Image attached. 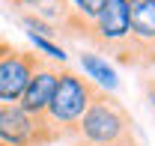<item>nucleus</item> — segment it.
Segmentation results:
<instances>
[{"instance_id":"1","label":"nucleus","mask_w":155,"mask_h":146,"mask_svg":"<svg viewBox=\"0 0 155 146\" xmlns=\"http://www.w3.org/2000/svg\"><path fill=\"white\" fill-rule=\"evenodd\" d=\"M69 137H75L78 146H137L131 113L122 108V101L114 98V92L104 90L93 92L84 116L75 122Z\"/></svg>"},{"instance_id":"2","label":"nucleus","mask_w":155,"mask_h":146,"mask_svg":"<svg viewBox=\"0 0 155 146\" xmlns=\"http://www.w3.org/2000/svg\"><path fill=\"white\" fill-rule=\"evenodd\" d=\"M93 92H96V84H90L87 78L63 69L60 72V81H57V90L51 95V105H48L45 116H42L45 125L51 128L57 137L60 134H69L75 128V122L84 116Z\"/></svg>"},{"instance_id":"3","label":"nucleus","mask_w":155,"mask_h":146,"mask_svg":"<svg viewBox=\"0 0 155 146\" xmlns=\"http://www.w3.org/2000/svg\"><path fill=\"white\" fill-rule=\"evenodd\" d=\"M78 36H84L98 51H107L119 60V54L128 45V0H104L98 15Z\"/></svg>"},{"instance_id":"4","label":"nucleus","mask_w":155,"mask_h":146,"mask_svg":"<svg viewBox=\"0 0 155 146\" xmlns=\"http://www.w3.org/2000/svg\"><path fill=\"white\" fill-rule=\"evenodd\" d=\"M119 63H155V0H128V45L119 54Z\"/></svg>"},{"instance_id":"5","label":"nucleus","mask_w":155,"mask_h":146,"mask_svg":"<svg viewBox=\"0 0 155 146\" xmlns=\"http://www.w3.org/2000/svg\"><path fill=\"white\" fill-rule=\"evenodd\" d=\"M57 140V134L45 125V119L30 116L15 105H0V143L3 146H45Z\"/></svg>"},{"instance_id":"6","label":"nucleus","mask_w":155,"mask_h":146,"mask_svg":"<svg viewBox=\"0 0 155 146\" xmlns=\"http://www.w3.org/2000/svg\"><path fill=\"white\" fill-rule=\"evenodd\" d=\"M36 66H39L36 54L12 48L9 42H0V105L18 101Z\"/></svg>"},{"instance_id":"7","label":"nucleus","mask_w":155,"mask_h":146,"mask_svg":"<svg viewBox=\"0 0 155 146\" xmlns=\"http://www.w3.org/2000/svg\"><path fill=\"white\" fill-rule=\"evenodd\" d=\"M60 72H63V69L48 66V63L39 60V66L33 69V75H30V81H27V87H24V92H21V98H18V105L27 110L30 116H36V119L45 116V110L51 105V95L57 90Z\"/></svg>"},{"instance_id":"8","label":"nucleus","mask_w":155,"mask_h":146,"mask_svg":"<svg viewBox=\"0 0 155 146\" xmlns=\"http://www.w3.org/2000/svg\"><path fill=\"white\" fill-rule=\"evenodd\" d=\"M101 6H104V0H63V21H60V27H66L69 33L78 36L98 15Z\"/></svg>"},{"instance_id":"9","label":"nucleus","mask_w":155,"mask_h":146,"mask_svg":"<svg viewBox=\"0 0 155 146\" xmlns=\"http://www.w3.org/2000/svg\"><path fill=\"white\" fill-rule=\"evenodd\" d=\"M81 69H84V75H87L90 84H98L104 92H114L116 87H119V78H116L114 66H110L104 57H98V54H81Z\"/></svg>"},{"instance_id":"10","label":"nucleus","mask_w":155,"mask_h":146,"mask_svg":"<svg viewBox=\"0 0 155 146\" xmlns=\"http://www.w3.org/2000/svg\"><path fill=\"white\" fill-rule=\"evenodd\" d=\"M21 27L27 30V33H33V36H45V39H54L60 33L54 24H48L45 18H39L36 12H27V15H21Z\"/></svg>"},{"instance_id":"11","label":"nucleus","mask_w":155,"mask_h":146,"mask_svg":"<svg viewBox=\"0 0 155 146\" xmlns=\"http://www.w3.org/2000/svg\"><path fill=\"white\" fill-rule=\"evenodd\" d=\"M30 36V42H33V48L36 51H42V54L48 57V60H57V63H66L69 57H66V51L60 48L54 39H45V36H33V33H27Z\"/></svg>"},{"instance_id":"12","label":"nucleus","mask_w":155,"mask_h":146,"mask_svg":"<svg viewBox=\"0 0 155 146\" xmlns=\"http://www.w3.org/2000/svg\"><path fill=\"white\" fill-rule=\"evenodd\" d=\"M63 0H18V6H30L33 12H42V9H51V6H60Z\"/></svg>"},{"instance_id":"13","label":"nucleus","mask_w":155,"mask_h":146,"mask_svg":"<svg viewBox=\"0 0 155 146\" xmlns=\"http://www.w3.org/2000/svg\"><path fill=\"white\" fill-rule=\"evenodd\" d=\"M9 3H15V6H18V0H9Z\"/></svg>"},{"instance_id":"14","label":"nucleus","mask_w":155,"mask_h":146,"mask_svg":"<svg viewBox=\"0 0 155 146\" xmlns=\"http://www.w3.org/2000/svg\"><path fill=\"white\" fill-rule=\"evenodd\" d=\"M0 146H3V143H0Z\"/></svg>"}]
</instances>
